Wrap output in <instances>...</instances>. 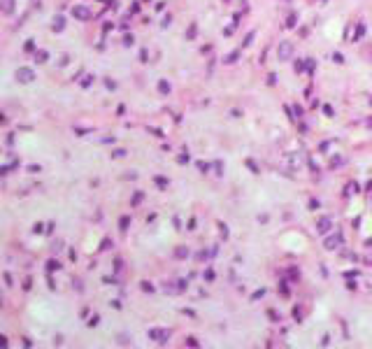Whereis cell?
I'll use <instances>...</instances> for the list:
<instances>
[{"label": "cell", "instance_id": "6da1fadb", "mask_svg": "<svg viewBox=\"0 0 372 349\" xmlns=\"http://www.w3.org/2000/svg\"><path fill=\"white\" fill-rule=\"evenodd\" d=\"M316 230H319V233H328V230H330V219H328V217L319 219V224H316Z\"/></svg>", "mask_w": 372, "mask_h": 349}, {"label": "cell", "instance_id": "7a4b0ae2", "mask_svg": "<svg viewBox=\"0 0 372 349\" xmlns=\"http://www.w3.org/2000/svg\"><path fill=\"white\" fill-rule=\"evenodd\" d=\"M149 335H151V338H156L158 342H165V338H168L170 333H168V331H151Z\"/></svg>", "mask_w": 372, "mask_h": 349}, {"label": "cell", "instance_id": "3957f363", "mask_svg": "<svg viewBox=\"0 0 372 349\" xmlns=\"http://www.w3.org/2000/svg\"><path fill=\"white\" fill-rule=\"evenodd\" d=\"M279 56H282V58H288V56H291V44H282V49H279Z\"/></svg>", "mask_w": 372, "mask_h": 349}, {"label": "cell", "instance_id": "277c9868", "mask_svg": "<svg viewBox=\"0 0 372 349\" xmlns=\"http://www.w3.org/2000/svg\"><path fill=\"white\" fill-rule=\"evenodd\" d=\"M342 237H328L326 240V249H335V244H340Z\"/></svg>", "mask_w": 372, "mask_h": 349}]
</instances>
